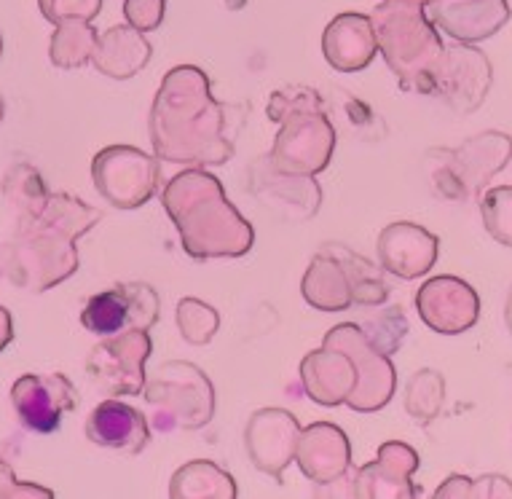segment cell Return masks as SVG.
<instances>
[{"label":"cell","instance_id":"cell-1","mask_svg":"<svg viewBox=\"0 0 512 499\" xmlns=\"http://www.w3.org/2000/svg\"><path fill=\"white\" fill-rule=\"evenodd\" d=\"M223 105L210 97V81L202 70H169L153 102L151 135L161 159L177 164H226L234 145L226 140Z\"/></svg>","mask_w":512,"mask_h":499},{"label":"cell","instance_id":"cell-2","mask_svg":"<svg viewBox=\"0 0 512 499\" xmlns=\"http://www.w3.org/2000/svg\"><path fill=\"white\" fill-rule=\"evenodd\" d=\"M100 220V210L86 207L68 194H51L41 210L25 215L9 250V277L14 285L49 290L78 266L73 239Z\"/></svg>","mask_w":512,"mask_h":499},{"label":"cell","instance_id":"cell-3","mask_svg":"<svg viewBox=\"0 0 512 499\" xmlns=\"http://www.w3.org/2000/svg\"><path fill=\"white\" fill-rule=\"evenodd\" d=\"M164 207L177 223L191 258L244 255L252 247L250 223L226 202L218 178L207 172H183L164 191Z\"/></svg>","mask_w":512,"mask_h":499},{"label":"cell","instance_id":"cell-4","mask_svg":"<svg viewBox=\"0 0 512 499\" xmlns=\"http://www.w3.org/2000/svg\"><path fill=\"white\" fill-rule=\"evenodd\" d=\"M370 22H373L376 43L384 51L389 68L400 78L403 89L432 94V78H435L437 60L443 54V43L427 11L419 9L416 3L395 0L392 6L376 9Z\"/></svg>","mask_w":512,"mask_h":499},{"label":"cell","instance_id":"cell-5","mask_svg":"<svg viewBox=\"0 0 512 499\" xmlns=\"http://www.w3.org/2000/svg\"><path fill=\"white\" fill-rule=\"evenodd\" d=\"M319 105L290 110L282 116V135L277 137L271 164L279 172H295V175H314L325 170L336 143V132L325 116L317 113Z\"/></svg>","mask_w":512,"mask_h":499},{"label":"cell","instance_id":"cell-6","mask_svg":"<svg viewBox=\"0 0 512 499\" xmlns=\"http://www.w3.org/2000/svg\"><path fill=\"white\" fill-rule=\"evenodd\" d=\"M94 186L113 207H140L153 196L159 183V164L137 148H105L92 167Z\"/></svg>","mask_w":512,"mask_h":499},{"label":"cell","instance_id":"cell-7","mask_svg":"<svg viewBox=\"0 0 512 499\" xmlns=\"http://www.w3.org/2000/svg\"><path fill=\"white\" fill-rule=\"evenodd\" d=\"M510 156L512 137L504 132L470 137L459 151L451 153L443 172H437V186L443 188V196L448 199H464L486 186L496 172H502Z\"/></svg>","mask_w":512,"mask_h":499},{"label":"cell","instance_id":"cell-8","mask_svg":"<svg viewBox=\"0 0 512 499\" xmlns=\"http://www.w3.org/2000/svg\"><path fill=\"white\" fill-rule=\"evenodd\" d=\"M151 349L145 330L116 333L92 349L86 371L108 395H140L145 384L143 365Z\"/></svg>","mask_w":512,"mask_h":499},{"label":"cell","instance_id":"cell-9","mask_svg":"<svg viewBox=\"0 0 512 499\" xmlns=\"http://www.w3.org/2000/svg\"><path fill=\"white\" fill-rule=\"evenodd\" d=\"M159 320V296L148 285H116L89 298L81 322L94 336H116L121 330H148Z\"/></svg>","mask_w":512,"mask_h":499},{"label":"cell","instance_id":"cell-10","mask_svg":"<svg viewBox=\"0 0 512 499\" xmlns=\"http://www.w3.org/2000/svg\"><path fill=\"white\" fill-rule=\"evenodd\" d=\"M491 89V65L486 54L472 46H454L440 54L432 78V94L456 113H472Z\"/></svg>","mask_w":512,"mask_h":499},{"label":"cell","instance_id":"cell-11","mask_svg":"<svg viewBox=\"0 0 512 499\" xmlns=\"http://www.w3.org/2000/svg\"><path fill=\"white\" fill-rule=\"evenodd\" d=\"M325 347L344 352L357 365V371H365V381L346 398L354 411H378L381 406H387L395 392V368L387 355L370 347V341L357 325H338L330 330Z\"/></svg>","mask_w":512,"mask_h":499},{"label":"cell","instance_id":"cell-12","mask_svg":"<svg viewBox=\"0 0 512 499\" xmlns=\"http://www.w3.org/2000/svg\"><path fill=\"white\" fill-rule=\"evenodd\" d=\"M11 403L27 430L46 435L62 424V414L78 406V392L62 373H51V376L27 373L14 384Z\"/></svg>","mask_w":512,"mask_h":499},{"label":"cell","instance_id":"cell-13","mask_svg":"<svg viewBox=\"0 0 512 499\" xmlns=\"http://www.w3.org/2000/svg\"><path fill=\"white\" fill-rule=\"evenodd\" d=\"M416 309L435 333L456 336L478 322L480 298L475 288L459 277H435L421 285Z\"/></svg>","mask_w":512,"mask_h":499},{"label":"cell","instance_id":"cell-14","mask_svg":"<svg viewBox=\"0 0 512 499\" xmlns=\"http://www.w3.org/2000/svg\"><path fill=\"white\" fill-rule=\"evenodd\" d=\"M427 17L459 41H483L510 19L507 0H429Z\"/></svg>","mask_w":512,"mask_h":499},{"label":"cell","instance_id":"cell-15","mask_svg":"<svg viewBox=\"0 0 512 499\" xmlns=\"http://www.w3.org/2000/svg\"><path fill=\"white\" fill-rule=\"evenodd\" d=\"M378 255L395 277L413 280L427 274L437 261V237L416 223H395L378 239Z\"/></svg>","mask_w":512,"mask_h":499},{"label":"cell","instance_id":"cell-16","mask_svg":"<svg viewBox=\"0 0 512 499\" xmlns=\"http://www.w3.org/2000/svg\"><path fill=\"white\" fill-rule=\"evenodd\" d=\"M419 470V454L405 443H387L378 451L373 465L362 467L357 475L360 497H416L411 475Z\"/></svg>","mask_w":512,"mask_h":499},{"label":"cell","instance_id":"cell-17","mask_svg":"<svg viewBox=\"0 0 512 499\" xmlns=\"http://www.w3.org/2000/svg\"><path fill=\"white\" fill-rule=\"evenodd\" d=\"M86 435L94 446L129 451V454H140L151 440L145 416L121 400H105L94 408L86 422Z\"/></svg>","mask_w":512,"mask_h":499},{"label":"cell","instance_id":"cell-18","mask_svg":"<svg viewBox=\"0 0 512 499\" xmlns=\"http://www.w3.org/2000/svg\"><path fill=\"white\" fill-rule=\"evenodd\" d=\"M376 46L373 22L362 14H341L330 22L322 38L325 57L341 73H354L370 65Z\"/></svg>","mask_w":512,"mask_h":499},{"label":"cell","instance_id":"cell-19","mask_svg":"<svg viewBox=\"0 0 512 499\" xmlns=\"http://www.w3.org/2000/svg\"><path fill=\"white\" fill-rule=\"evenodd\" d=\"M293 424H298L293 419V414L269 408V411H261V414L252 416L250 427H247V449H250V457L255 459V465L274 475V478L282 475L285 465L293 457V443H285V440L277 443V435L282 430H287V427H293Z\"/></svg>","mask_w":512,"mask_h":499},{"label":"cell","instance_id":"cell-20","mask_svg":"<svg viewBox=\"0 0 512 499\" xmlns=\"http://www.w3.org/2000/svg\"><path fill=\"white\" fill-rule=\"evenodd\" d=\"M328 459L330 478L336 481L338 475L344 473L349 465V440L338 427L333 424H311L309 430L298 435V465L303 473L314 481V473L319 470V459Z\"/></svg>","mask_w":512,"mask_h":499},{"label":"cell","instance_id":"cell-21","mask_svg":"<svg viewBox=\"0 0 512 499\" xmlns=\"http://www.w3.org/2000/svg\"><path fill=\"white\" fill-rule=\"evenodd\" d=\"M303 296L322 312H341L352 304V285L346 280L341 263L333 261L328 253L317 255L303 280Z\"/></svg>","mask_w":512,"mask_h":499},{"label":"cell","instance_id":"cell-22","mask_svg":"<svg viewBox=\"0 0 512 499\" xmlns=\"http://www.w3.org/2000/svg\"><path fill=\"white\" fill-rule=\"evenodd\" d=\"M325 253L341 263L346 280L352 285V301L365 306H376L387 301L389 288L381 282V274H378L373 263L362 261L360 255H354L352 250H346L341 245H325Z\"/></svg>","mask_w":512,"mask_h":499},{"label":"cell","instance_id":"cell-23","mask_svg":"<svg viewBox=\"0 0 512 499\" xmlns=\"http://www.w3.org/2000/svg\"><path fill=\"white\" fill-rule=\"evenodd\" d=\"M94 30L84 19H65L59 22V30L51 41V60L59 68H78L89 60L94 49Z\"/></svg>","mask_w":512,"mask_h":499},{"label":"cell","instance_id":"cell-24","mask_svg":"<svg viewBox=\"0 0 512 499\" xmlns=\"http://www.w3.org/2000/svg\"><path fill=\"white\" fill-rule=\"evenodd\" d=\"M443 376L437 371H419L405 392V408L419 424H429L443 406Z\"/></svg>","mask_w":512,"mask_h":499},{"label":"cell","instance_id":"cell-25","mask_svg":"<svg viewBox=\"0 0 512 499\" xmlns=\"http://www.w3.org/2000/svg\"><path fill=\"white\" fill-rule=\"evenodd\" d=\"M486 231L504 247H512V186L491 188L480 202Z\"/></svg>","mask_w":512,"mask_h":499},{"label":"cell","instance_id":"cell-26","mask_svg":"<svg viewBox=\"0 0 512 499\" xmlns=\"http://www.w3.org/2000/svg\"><path fill=\"white\" fill-rule=\"evenodd\" d=\"M177 322H180L185 341H191V344H207L215 336V330H218V314H215V309L202 304V301H194V298L180 301V306H177Z\"/></svg>","mask_w":512,"mask_h":499},{"label":"cell","instance_id":"cell-27","mask_svg":"<svg viewBox=\"0 0 512 499\" xmlns=\"http://www.w3.org/2000/svg\"><path fill=\"white\" fill-rule=\"evenodd\" d=\"M373 325L378 330V333H373V344H376L381 355H392L408 336V322H405L403 312L397 306L373 317Z\"/></svg>","mask_w":512,"mask_h":499},{"label":"cell","instance_id":"cell-28","mask_svg":"<svg viewBox=\"0 0 512 499\" xmlns=\"http://www.w3.org/2000/svg\"><path fill=\"white\" fill-rule=\"evenodd\" d=\"M41 11L51 22H65V19H89L97 17L100 0H41Z\"/></svg>","mask_w":512,"mask_h":499},{"label":"cell","instance_id":"cell-29","mask_svg":"<svg viewBox=\"0 0 512 499\" xmlns=\"http://www.w3.org/2000/svg\"><path fill=\"white\" fill-rule=\"evenodd\" d=\"M126 19L140 30H153L159 27L164 17V0H126Z\"/></svg>","mask_w":512,"mask_h":499},{"label":"cell","instance_id":"cell-30","mask_svg":"<svg viewBox=\"0 0 512 499\" xmlns=\"http://www.w3.org/2000/svg\"><path fill=\"white\" fill-rule=\"evenodd\" d=\"M0 497H54V494L33 483H19L6 459L0 457Z\"/></svg>","mask_w":512,"mask_h":499},{"label":"cell","instance_id":"cell-31","mask_svg":"<svg viewBox=\"0 0 512 499\" xmlns=\"http://www.w3.org/2000/svg\"><path fill=\"white\" fill-rule=\"evenodd\" d=\"M472 497L512 499V483L507 481L504 475H483V478H478V481H472Z\"/></svg>","mask_w":512,"mask_h":499},{"label":"cell","instance_id":"cell-32","mask_svg":"<svg viewBox=\"0 0 512 499\" xmlns=\"http://www.w3.org/2000/svg\"><path fill=\"white\" fill-rule=\"evenodd\" d=\"M11 336H14V333H11V314L0 306V349L9 344Z\"/></svg>","mask_w":512,"mask_h":499},{"label":"cell","instance_id":"cell-33","mask_svg":"<svg viewBox=\"0 0 512 499\" xmlns=\"http://www.w3.org/2000/svg\"><path fill=\"white\" fill-rule=\"evenodd\" d=\"M504 320H507V328L512 333V288H510V296H507V309H504Z\"/></svg>","mask_w":512,"mask_h":499},{"label":"cell","instance_id":"cell-34","mask_svg":"<svg viewBox=\"0 0 512 499\" xmlns=\"http://www.w3.org/2000/svg\"><path fill=\"white\" fill-rule=\"evenodd\" d=\"M397 3H429V0H397Z\"/></svg>","mask_w":512,"mask_h":499},{"label":"cell","instance_id":"cell-35","mask_svg":"<svg viewBox=\"0 0 512 499\" xmlns=\"http://www.w3.org/2000/svg\"><path fill=\"white\" fill-rule=\"evenodd\" d=\"M0 119H3V100H0Z\"/></svg>","mask_w":512,"mask_h":499}]
</instances>
